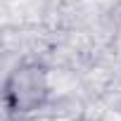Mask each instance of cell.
I'll return each mask as SVG.
<instances>
[{
	"label": "cell",
	"mask_w": 121,
	"mask_h": 121,
	"mask_svg": "<svg viewBox=\"0 0 121 121\" xmlns=\"http://www.w3.org/2000/svg\"><path fill=\"white\" fill-rule=\"evenodd\" d=\"M50 93L48 76L38 64L17 67L5 86V97L12 112H31L38 109Z\"/></svg>",
	"instance_id": "6da1fadb"
}]
</instances>
